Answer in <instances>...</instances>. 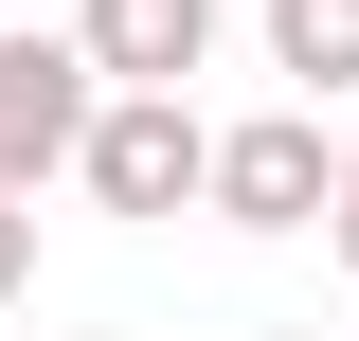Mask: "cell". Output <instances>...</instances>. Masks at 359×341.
Listing matches in <instances>:
<instances>
[{"label":"cell","mask_w":359,"mask_h":341,"mask_svg":"<svg viewBox=\"0 0 359 341\" xmlns=\"http://www.w3.org/2000/svg\"><path fill=\"white\" fill-rule=\"evenodd\" d=\"M90 108H108L90 54L54 36V18H0V198H18V215H36V180L90 162Z\"/></svg>","instance_id":"1"},{"label":"cell","mask_w":359,"mask_h":341,"mask_svg":"<svg viewBox=\"0 0 359 341\" xmlns=\"http://www.w3.org/2000/svg\"><path fill=\"white\" fill-rule=\"evenodd\" d=\"M198 198L233 215V234H323L341 215V144H323V108H252V126H216V180Z\"/></svg>","instance_id":"2"},{"label":"cell","mask_w":359,"mask_h":341,"mask_svg":"<svg viewBox=\"0 0 359 341\" xmlns=\"http://www.w3.org/2000/svg\"><path fill=\"white\" fill-rule=\"evenodd\" d=\"M90 198L108 215H180L198 198V180H216V126H198V108H180V90H108V108H90Z\"/></svg>","instance_id":"3"},{"label":"cell","mask_w":359,"mask_h":341,"mask_svg":"<svg viewBox=\"0 0 359 341\" xmlns=\"http://www.w3.org/2000/svg\"><path fill=\"white\" fill-rule=\"evenodd\" d=\"M216 18L233 0H72V54H90V90H180L216 54Z\"/></svg>","instance_id":"4"},{"label":"cell","mask_w":359,"mask_h":341,"mask_svg":"<svg viewBox=\"0 0 359 341\" xmlns=\"http://www.w3.org/2000/svg\"><path fill=\"white\" fill-rule=\"evenodd\" d=\"M269 72H306V108L359 90V0H269Z\"/></svg>","instance_id":"5"},{"label":"cell","mask_w":359,"mask_h":341,"mask_svg":"<svg viewBox=\"0 0 359 341\" xmlns=\"http://www.w3.org/2000/svg\"><path fill=\"white\" fill-rule=\"evenodd\" d=\"M18 288H36V215L0 198V305H18Z\"/></svg>","instance_id":"6"},{"label":"cell","mask_w":359,"mask_h":341,"mask_svg":"<svg viewBox=\"0 0 359 341\" xmlns=\"http://www.w3.org/2000/svg\"><path fill=\"white\" fill-rule=\"evenodd\" d=\"M323 234H341V252H359V126H341V215H323Z\"/></svg>","instance_id":"7"},{"label":"cell","mask_w":359,"mask_h":341,"mask_svg":"<svg viewBox=\"0 0 359 341\" xmlns=\"http://www.w3.org/2000/svg\"><path fill=\"white\" fill-rule=\"evenodd\" d=\"M0 18H36V0H0Z\"/></svg>","instance_id":"8"},{"label":"cell","mask_w":359,"mask_h":341,"mask_svg":"<svg viewBox=\"0 0 359 341\" xmlns=\"http://www.w3.org/2000/svg\"><path fill=\"white\" fill-rule=\"evenodd\" d=\"M269 341H306V323H269Z\"/></svg>","instance_id":"9"}]
</instances>
